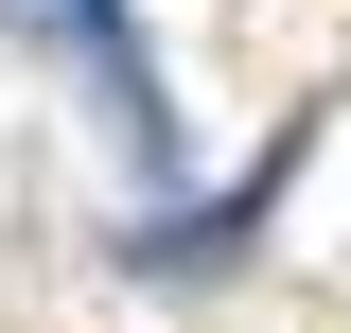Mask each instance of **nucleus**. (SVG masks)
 I'll return each mask as SVG.
<instances>
[{
	"mask_svg": "<svg viewBox=\"0 0 351 333\" xmlns=\"http://www.w3.org/2000/svg\"><path fill=\"white\" fill-rule=\"evenodd\" d=\"M53 36L88 53V106L123 123V158H158V71H141V36H123V0H36Z\"/></svg>",
	"mask_w": 351,
	"mask_h": 333,
	"instance_id": "f257e3e1",
	"label": "nucleus"
}]
</instances>
